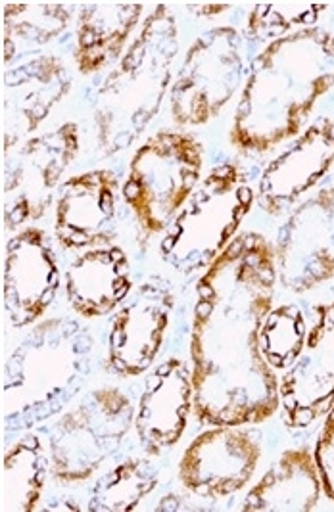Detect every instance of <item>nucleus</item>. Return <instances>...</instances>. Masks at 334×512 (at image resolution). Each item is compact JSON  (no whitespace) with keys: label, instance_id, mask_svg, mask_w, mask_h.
Instances as JSON below:
<instances>
[{"label":"nucleus","instance_id":"obj_21","mask_svg":"<svg viewBox=\"0 0 334 512\" xmlns=\"http://www.w3.org/2000/svg\"><path fill=\"white\" fill-rule=\"evenodd\" d=\"M323 482L313 451H285L250 489L240 505L244 512L313 511L323 495Z\"/></svg>","mask_w":334,"mask_h":512},{"label":"nucleus","instance_id":"obj_13","mask_svg":"<svg viewBox=\"0 0 334 512\" xmlns=\"http://www.w3.org/2000/svg\"><path fill=\"white\" fill-rule=\"evenodd\" d=\"M175 298L160 277L144 280L114 315L108 334L110 369L123 378L150 371L164 348Z\"/></svg>","mask_w":334,"mask_h":512},{"label":"nucleus","instance_id":"obj_5","mask_svg":"<svg viewBox=\"0 0 334 512\" xmlns=\"http://www.w3.org/2000/svg\"><path fill=\"white\" fill-rule=\"evenodd\" d=\"M256 194L237 163H219L167 225L160 256L181 275L206 271L239 236Z\"/></svg>","mask_w":334,"mask_h":512},{"label":"nucleus","instance_id":"obj_14","mask_svg":"<svg viewBox=\"0 0 334 512\" xmlns=\"http://www.w3.org/2000/svg\"><path fill=\"white\" fill-rule=\"evenodd\" d=\"M60 263L43 229L27 227L6 244L4 311L14 328L37 325L54 303L60 288Z\"/></svg>","mask_w":334,"mask_h":512},{"label":"nucleus","instance_id":"obj_6","mask_svg":"<svg viewBox=\"0 0 334 512\" xmlns=\"http://www.w3.org/2000/svg\"><path fill=\"white\" fill-rule=\"evenodd\" d=\"M204 148L185 131H158L133 154L121 196L144 234L167 225L202 181Z\"/></svg>","mask_w":334,"mask_h":512},{"label":"nucleus","instance_id":"obj_20","mask_svg":"<svg viewBox=\"0 0 334 512\" xmlns=\"http://www.w3.org/2000/svg\"><path fill=\"white\" fill-rule=\"evenodd\" d=\"M133 292L127 254L118 246L85 250L66 271V296L83 319H100L118 309Z\"/></svg>","mask_w":334,"mask_h":512},{"label":"nucleus","instance_id":"obj_18","mask_svg":"<svg viewBox=\"0 0 334 512\" xmlns=\"http://www.w3.org/2000/svg\"><path fill=\"white\" fill-rule=\"evenodd\" d=\"M194 413L192 369L177 357L154 367L135 409V432L146 455L158 457L181 442Z\"/></svg>","mask_w":334,"mask_h":512},{"label":"nucleus","instance_id":"obj_17","mask_svg":"<svg viewBox=\"0 0 334 512\" xmlns=\"http://www.w3.org/2000/svg\"><path fill=\"white\" fill-rule=\"evenodd\" d=\"M118 177L95 169L64 181L54 202V234L66 250H91L116 236Z\"/></svg>","mask_w":334,"mask_h":512},{"label":"nucleus","instance_id":"obj_16","mask_svg":"<svg viewBox=\"0 0 334 512\" xmlns=\"http://www.w3.org/2000/svg\"><path fill=\"white\" fill-rule=\"evenodd\" d=\"M72 83L66 64L52 54H41L6 68L2 91L4 154L31 139L68 96Z\"/></svg>","mask_w":334,"mask_h":512},{"label":"nucleus","instance_id":"obj_8","mask_svg":"<svg viewBox=\"0 0 334 512\" xmlns=\"http://www.w3.org/2000/svg\"><path fill=\"white\" fill-rule=\"evenodd\" d=\"M242 35L219 25L192 41L169 89V112L179 127H200L223 112L244 81Z\"/></svg>","mask_w":334,"mask_h":512},{"label":"nucleus","instance_id":"obj_9","mask_svg":"<svg viewBox=\"0 0 334 512\" xmlns=\"http://www.w3.org/2000/svg\"><path fill=\"white\" fill-rule=\"evenodd\" d=\"M79 148V127L68 121L4 154L2 219L8 231H18L47 213Z\"/></svg>","mask_w":334,"mask_h":512},{"label":"nucleus","instance_id":"obj_1","mask_svg":"<svg viewBox=\"0 0 334 512\" xmlns=\"http://www.w3.org/2000/svg\"><path fill=\"white\" fill-rule=\"evenodd\" d=\"M279 282L275 248L242 233L202 273L192 311L194 417L202 426L262 424L281 409L279 374L260 336Z\"/></svg>","mask_w":334,"mask_h":512},{"label":"nucleus","instance_id":"obj_24","mask_svg":"<svg viewBox=\"0 0 334 512\" xmlns=\"http://www.w3.org/2000/svg\"><path fill=\"white\" fill-rule=\"evenodd\" d=\"M158 488L156 468L148 459H127L96 480L89 511L131 512Z\"/></svg>","mask_w":334,"mask_h":512},{"label":"nucleus","instance_id":"obj_19","mask_svg":"<svg viewBox=\"0 0 334 512\" xmlns=\"http://www.w3.org/2000/svg\"><path fill=\"white\" fill-rule=\"evenodd\" d=\"M144 6L139 2H83L77 6L73 60L81 75H95L118 64Z\"/></svg>","mask_w":334,"mask_h":512},{"label":"nucleus","instance_id":"obj_26","mask_svg":"<svg viewBox=\"0 0 334 512\" xmlns=\"http://www.w3.org/2000/svg\"><path fill=\"white\" fill-rule=\"evenodd\" d=\"M308 334L306 313L296 305L271 309L260 336L263 357L275 373H285L302 350Z\"/></svg>","mask_w":334,"mask_h":512},{"label":"nucleus","instance_id":"obj_3","mask_svg":"<svg viewBox=\"0 0 334 512\" xmlns=\"http://www.w3.org/2000/svg\"><path fill=\"white\" fill-rule=\"evenodd\" d=\"M177 52V20L166 4H156L96 93L93 117L102 156L131 148L160 114Z\"/></svg>","mask_w":334,"mask_h":512},{"label":"nucleus","instance_id":"obj_11","mask_svg":"<svg viewBox=\"0 0 334 512\" xmlns=\"http://www.w3.org/2000/svg\"><path fill=\"white\" fill-rule=\"evenodd\" d=\"M283 422L290 430L310 428L334 405V302L311 309L304 346L279 376Z\"/></svg>","mask_w":334,"mask_h":512},{"label":"nucleus","instance_id":"obj_25","mask_svg":"<svg viewBox=\"0 0 334 512\" xmlns=\"http://www.w3.org/2000/svg\"><path fill=\"white\" fill-rule=\"evenodd\" d=\"M327 4L315 2H262L246 20L244 37L258 43H275L296 31L315 27Z\"/></svg>","mask_w":334,"mask_h":512},{"label":"nucleus","instance_id":"obj_12","mask_svg":"<svg viewBox=\"0 0 334 512\" xmlns=\"http://www.w3.org/2000/svg\"><path fill=\"white\" fill-rule=\"evenodd\" d=\"M262 443L244 426H210L185 449L179 482L200 499H223L246 488L260 465Z\"/></svg>","mask_w":334,"mask_h":512},{"label":"nucleus","instance_id":"obj_10","mask_svg":"<svg viewBox=\"0 0 334 512\" xmlns=\"http://www.w3.org/2000/svg\"><path fill=\"white\" fill-rule=\"evenodd\" d=\"M273 248L288 292L306 294L334 279V187L319 188L290 211Z\"/></svg>","mask_w":334,"mask_h":512},{"label":"nucleus","instance_id":"obj_22","mask_svg":"<svg viewBox=\"0 0 334 512\" xmlns=\"http://www.w3.org/2000/svg\"><path fill=\"white\" fill-rule=\"evenodd\" d=\"M70 2H4L2 56L4 66H16L62 37L72 24Z\"/></svg>","mask_w":334,"mask_h":512},{"label":"nucleus","instance_id":"obj_2","mask_svg":"<svg viewBox=\"0 0 334 512\" xmlns=\"http://www.w3.org/2000/svg\"><path fill=\"white\" fill-rule=\"evenodd\" d=\"M334 89V33L319 27L269 43L246 73L229 139L244 154H267L306 127Z\"/></svg>","mask_w":334,"mask_h":512},{"label":"nucleus","instance_id":"obj_27","mask_svg":"<svg viewBox=\"0 0 334 512\" xmlns=\"http://www.w3.org/2000/svg\"><path fill=\"white\" fill-rule=\"evenodd\" d=\"M313 455L319 466L323 491L334 503V405L325 415V424L321 428Z\"/></svg>","mask_w":334,"mask_h":512},{"label":"nucleus","instance_id":"obj_4","mask_svg":"<svg viewBox=\"0 0 334 512\" xmlns=\"http://www.w3.org/2000/svg\"><path fill=\"white\" fill-rule=\"evenodd\" d=\"M93 336L70 317L39 321L8 355L2 371V419L29 430L64 411L91 373Z\"/></svg>","mask_w":334,"mask_h":512},{"label":"nucleus","instance_id":"obj_23","mask_svg":"<svg viewBox=\"0 0 334 512\" xmlns=\"http://www.w3.org/2000/svg\"><path fill=\"white\" fill-rule=\"evenodd\" d=\"M50 472L48 442L39 434H25L2 459V511H35Z\"/></svg>","mask_w":334,"mask_h":512},{"label":"nucleus","instance_id":"obj_15","mask_svg":"<svg viewBox=\"0 0 334 512\" xmlns=\"http://www.w3.org/2000/svg\"><path fill=\"white\" fill-rule=\"evenodd\" d=\"M333 169L334 119L319 117L263 169L258 204L267 215H285Z\"/></svg>","mask_w":334,"mask_h":512},{"label":"nucleus","instance_id":"obj_7","mask_svg":"<svg viewBox=\"0 0 334 512\" xmlns=\"http://www.w3.org/2000/svg\"><path fill=\"white\" fill-rule=\"evenodd\" d=\"M135 424L131 399L108 386L81 397L48 432L52 478L83 484L108 463Z\"/></svg>","mask_w":334,"mask_h":512}]
</instances>
